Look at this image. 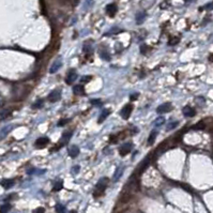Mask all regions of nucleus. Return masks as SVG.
I'll return each instance as SVG.
<instances>
[{
  "mask_svg": "<svg viewBox=\"0 0 213 213\" xmlns=\"http://www.w3.org/2000/svg\"><path fill=\"white\" fill-rule=\"evenodd\" d=\"M61 65H62V61L60 60V59H58V60H56L55 62L52 64V67H50V70H49V73L50 74H54V73H56V72L61 67Z\"/></svg>",
  "mask_w": 213,
  "mask_h": 213,
  "instance_id": "12",
  "label": "nucleus"
},
{
  "mask_svg": "<svg viewBox=\"0 0 213 213\" xmlns=\"http://www.w3.org/2000/svg\"><path fill=\"white\" fill-rule=\"evenodd\" d=\"M194 128H195V129H198V130H204V122H199V123H197V124H196Z\"/></svg>",
  "mask_w": 213,
  "mask_h": 213,
  "instance_id": "34",
  "label": "nucleus"
},
{
  "mask_svg": "<svg viewBox=\"0 0 213 213\" xmlns=\"http://www.w3.org/2000/svg\"><path fill=\"white\" fill-rule=\"evenodd\" d=\"M27 87L26 86H15L13 89V94H14V98L16 100H21V97L22 95V99H24L25 97L27 95Z\"/></svg>",
  "mask_w": 213,
  "mask_h": 213,
  "instance_id": "2",
  "label": "nucleus"
},
{
  "mask_svg": "<svg viewBox=\"0 0 213 213\" xmlns=\"http://www.w3.org/2000/svg\"><path fill=\"white\" fill-rule=\"evenodd\" d=\"M12 130V125H7V126H5L3 129L0 131V139H2V138H5L8 134L10 133V131Z\"/></svg>",
  "mask_w": 213,
  "mask_h": 213,
  "instance_id": "17",
  "label": "nucleus"
},
{
  "mask_svg": "<svg viewBox=\"0 0 213 213\" xmlns=\"http://www.w3.org/2000/svg\"><path fill=\"white\" fill-rule=\"evenodd\" d=\"M1 106H2V102H1V101H0V107H1Z\"/></svg>",
  "mask_w": 213,
  "mask_h": 213,
  "instance_id": "43",
  "label": "nucleus"
},
{
  "mask_svg": "<svg viewBox=\"0 0 213 213\" xmlns=\"http://www.w3.org/2000/svg\"><path fill=\"white\" fill-rule=\"evenodd\" d=\"M49 142V139L47 137H40L38 138L36 140V148H39V149H41V148H44L45 146H47Z\"/></svg>",
  "mask_w": 213,
  "mask_h": 213,
  "instance_id": "9",
  "label": "nucleus"
},
{
  "mask_svg": "<svg viewBox=\"0 0 213 213\" xmlns=\"http://www.w3.org/2000/svg\"><path fill=\"white\" fill-rule=\"evenodd\" d=\"M165 122V118L164 117H159L157 119L155 120V122H154V125H155V128H159V126H161V125H163Z\"/></svg>",
  "mask_w": 213,
  "mask_h": 213,
  "instance_id": "27",
  "label": "nucleus"
},
{
  "mask_svg": "<svg viewBox=\"0 0 213 213\" xmlns=\"http://www.w3.org/2000/svg\"><path fill=\"white\" fill-rule=\"evenodd\" d=\"M109 115H110V110L109 109H104L102 111V114L100 115V117H99V123H102L103 121L106 119Z\"/></svg>",
  "mask_w": 213,
  "mask_h": 213,
  "instance_id": "18",
  "label": "nucleus"
},
{
  "mask_svg": "<svg viewBox=\"0 0 213 213\" xmlns=\"http://www.w3.org/2000/svg\"><path fill=\"white\" fill-rule=\"evenodd\" d=\"M123 170H124V167H118V168L116 169L115 173H114V178H112V180H114L115 182L118 181L120 178H121V176H122Z\"/></svg>",
  "mask_w": 213,
  "mask_h": 213,
  "instance_id": "16",
  "label": "nucleus"
},
{
  "mask_svg": "<svg viewBox=\"0 0 213 213\" xmlns=\"http://www.w3.org/2000/svg\"><path fill=\"white\" fill-rule=\"evenodd\" d=\"M0 184L5 187V190H8V189H10V187H12L14 185V181L13 180H2Z\"/></svg>",
  "mask_w": 213,
  "mask_h": 213,
  "instance_id": "20",
  "label": "nucleus"
},
{
  "mask_svg": "<svg viewBox=\"0 0 213 213\" xmlns=\"http://www.w3.org/2000/svg\"><path fill=\"white\" fill-rule=\"evenodd\" d=\"M79 154V148L77 146H72L69 148V155L71 156L72 159H75L76 156Z\"/></svg>",
  "mask_w": 213,
  "mask_h": 213,
  "instance_id": "13",
  "label": "nucleus"
},
{
  "mask_svg": "<svg viewBox=\"0 0 213 213\" xmlns=\"http://www.w3.org/2000/svg\"><path fill=\"white\" fill-rule=\"evenodd\" d=\"M202 9H204V10H208V11H210V10H213V2H210V3H207V5H204V8H201L200 9V11Z\"/></svg>",
  "mask_w": 213,
  "mask_h": 213,
  "instance_id": "30",
  "label": "nucleus"
},
{
  "mask_svg": "<svg viewBox=\"0 0 213 213\" xmlns=\"http://www.w3.org/2000/svg\"><path fill=\"white\" fill-rule=\"evenodd\" d=\"M80 80H81L83 83H88V81L91 80V76H84Z\"/></svg>",
  "mask_w": 213,
  "mask_h": 213,
  "instance_id": "35",
  "label": "nucleus"
},
{
  "mask_svg": "<svg viewBox=\"0 0 213 213\" xmlns=\"http://www.w3.org/2000/svg\"><path fill=\"white\" fill-rule=\"evenodd\" d=\"M178 124H179L178 121H171V122H169V124L167 125V128H166V131L169 132V131H171V130H175L177 128Z\"/></svg>",
  "mask_w": 213,
  "mask_h": 213,
  "instance_id": "25",
  "label": "nucleus"
},
{
  "mask_svg": "<svg viewBox=\"0 0 213 213\" xmlns=\"http://www.w3.org/2000/svg\"><path fill=\"white\" fill-rule=\"evenodd\" d=\"M60 99H61V90L60 89H55L48 95V101L52 103L58 102Z\"/></svg>",
  "mask_w": 213,
  "mask_h": 213,
  "instance_id": "5",
  "label": "nucleus"
},
{
  "mask_svg": "<svg viewBox=\"0 0 213 213\" xmlns=\"http://www.w3.org/2000/svg\"><path fill=\"white\" fill-rule=\"evenodd\" d=\"M44 212H45L44 208H38L36 210L33 211V213H44Z\"/></svg>",
  "mask_w": 213,
  "mask_h": 213,
  "instance_id": "40",
  "label": "nucleus"
},
{
  "mask_svg": "<svg viewBox=\"0 0 213 213\" xmlns=\"http://www.w3.org/2000/svg\"><path fill=\"white\" fill-rule=\"evenodd\" d=\"M62 187H63V182L59 180V181H57L55 183V185H54V191H56V192L60 191Z\"/></svg>",
  "mask_w": 213,
  "mask_h": 213,
  "instance_id": "28",
  "label": "nucleus"
},
{
  "mask_svg": "<svg viewBox=\"0 0 213 213\" xmlns=\"http://www.w3.org/2000/svg\"><path fill=\"white\" fill-rule=\"evenodd\" d=\"M72 135H73V132H72V131H67V132H64V133H63L62 137H61V140H60L61 146H63V145H67V142L70 140V138L72 137Z\"/></svg>",
  "mask_w": 213,
  "mask_h": 213,
  "instance_id": "11",
  "label": "nucleus"
},
{
  "mask_svg": "<svg viewBox=\"0 0 213 213\" xmlns=\"http://www.w3.org/2000/svg\"><path fill=\"white\" fill-rule=\"evenodd\" d=\"M171 109H173V105L170 103H165L156 108V112L157 114H166V112H169Z\"/></svg>",
  "mask_w": 213,
  "mask_h": 213,
  "instance_id": "8",
  "label": "nucleus"
},
{
  "mask_svg": "<svg viewBox=\"0 0 213 213\" xmlns=\"http://www.w3.org/2000/svg\"><path fill=\"white\" fill-rule=\"evenodd\" d=\"M138 95H139V94H137V93L132 94V95H130V100H131V101H135V100L138 99Z\"/></svg>",
  "mask_w": 213,
  "mask_h": 213,
  "instance_id": "38",
  "label": "nucleus"
},
{
  "mask_svg": "<svg viewBox=\"0 0 213 213\" xmlns=\"http://www.w3.org/2000/svg\"><path fill=\"white\" fill-rule=\"evenodd\" d=\"M70 213H76V211H74V210H73V211H71Z\"/></svg>",
  "mask_w": 213,
  "mask_h": 213,
  "instance_id": "42",
  "label": "nucleus"
},
{
  "mask_svg": "<svg viewBox=\"0 0 213 213\" xmlns=\"http://www.w3.org/2000/svg\"><path fill=\"white\" fill-rule=\"evenodd\" d=\"M108 182H109V179L106 177L101 178L100 180L98 181L97 185H95V189H94V193L93 196L95 198H98L100 196H102L104 194V192L106 190L107 185H108Z\"/></svg>",
  "mask_w": 213,
  "mask_h": 213,
  "instance_id": "1",
  "label": "nucleus"
},
{
  "mask_svg": "<svg viewBox=\"0 0 213 213\" xmlns=\"http://www.w3.org/2000/svg\"><path fill=\"white\" fill-rule=\"evenodd\" d=\"M140 53H142V55H145V54L147 53V46H146V45H142V46H140Z\"/></svg>",
  "mask_w": 213,
  "mask_h": 213,
  "instance_id": "37",
  "label": "nucleus"
},
{
  "mask_svg": "<svg viewBox=\"0 0 213 213\" xmlns=\"http://www.w3.org/2000/svg\"><path fill=\"white\" fill-rule=\"evenodd\" d=\"M157 136V131H152L150 136L148 138V145H153V142H155V137Z\"/></svg>",
  "mask_w": 213,
  "mask_h": 213,
  "instance_id": "21",
  "label": "nucleus"
},
{
  "mask_svg": "<svg viewBox=\"0 0 213 213\" xmlns=\"http://www.w3.org/2000/svg\"><path fill=\"white\" fill-rule=\"evenodd\" d=\"M117 5H114V3H110V5H108L106 7V13L109 15V16H115V14L117 13Z\"/></svg>",
  "mask_w": 213,
  "mask_h": 213,
  "instance_id": "14",
  "label": "nucleus"
},
{
  "mask_svg": "<svg viewBox=\"0 0 213 213\" xmlns=\"http://www.w3.org/2000/svg\"><path fill=\"white\" fill-rule=\"evenodd\" d=\"M73 92L76 95H85V89L81 85H76L73 87Z\"/></svg>",
  "mask_w": 213,
  "mask_h": 213,
  "instance_id": "15",
  "label": "nucleus"
},
{
  "mask_svg": "<svg viewBox=\"0 0 213 213\" xmlns=\"http://www.w3.org/2000/svg\"><path fill=\"white\" fill-rule=\"evenodd\" d=\"M11 210V204H5L0 207V213H8Z\"/></svg>",
  "mask_w": 213,
  "mask_h": 213,
  "instance_id": "24",
  "label": "nucleus"
},
{
  "mask_svg": "<svg viewBox=\"0 0 213 213\" xmlns=\"http://www.w3.org/2000/svg\"><path fill=\"white\" fill-rule=\"evenodd\" d=\"M77 79V72L74 70V69H71L70 71L67 72V75L65 77V83L67 85H71L73 84L75 80Z\"/></svg>",
  "mask_w": 213,
  "mask_h": 213,
  "instance_id": "6",
  "label": "nucleus"
},
{
  "mask_svg": "<svg viewBox=\"0 0 213 213\" xmlns=\"http://www.w3.org/2000/svg\"><path fill=\"white\" fill-rule=\"evenodd\" d=\"M55 209H56V212L57 213L65 212V208H64V206H62V204H57V206L55 207Z\"/></svg>",
  "mask_w": 213,
  "mask_h": 213,
  "instance_id": "29",
  "label": "nucleus"
},
{
  "mask_svg": "<svg viewBox=\"0 0 213 213\" xmlns=\"http://www.w3.org/2000/svg\"><path fill=\"white\" fill-rule=\"evenodd\" d=\"M178 42H179V38H173V39H171V40L169 41V45H176L178 44Z\"/></svg>",
  "mask_w": 213,
  "mask_h": 213,
  "instance_id": "33",
  "label": "nucleus"
},
{
  "mask_svg": "<svg viewBox=\"0 0 213 213\" xmlns=\"http://www.w3.org/2000/svg\"><path fill=\"white\" fill-rule=\"evenodd\" d=\"M182 112H183V115L185 116V117H187V118H191V117H194V116L196 115L195 109H194L193 107H191V106H185V107H183V110H182Z\"/></svg>",
  "mask_w": 213,
  "mask_h": 213,
  "instance_id": "10",
  "label": "nucleus"
},
{
  "mask_svg": "<svg viewBox=\"0 0 213 213\" xmlns=\"http://www.w3.org/2000/svg\"><path fill=\"white\" fill-rule=\"evenodd\" d=\"M133 149V144H131V142H128V144H124L123 146L120 147L119 149V153L121 156H124L126 155L128 153H130L131 152V150Z\"/></svg>",
  "mask_w": 213,
  "mask_h": 213,
  "instance_id": "7",
  "label": "nucleus"
},
{
  "mask_svg": "<svg viewBox=\"0 0 213 213\" xmlns=\"http://www.w3.org/2000/svg\"><path fill=\"white\" fill-rule=\"evenodd\" d=\"M132 110H133V105H132V104H126V105L121 109L120 115H121V117H122L123 119H129Z\"/></svg>",
  "mask_w": 213,
  "mask_h": 213,
  "instance_id": "4",
  "label": "nucleus"
},
{
  "mask_svg": "<svg viewBox=\"0 0 213 213\" xmlns=\"http://www.w3.org/2000/svg\"><path fill=\"white\" fill-rule=\"evenodd\" d=\"M149 163H150V157H146V159H145V160L142 161V163L139 164V166H138L137 169L134 171V173H135L137 177L139 176V175H142V173L145 171V169L149 166Z\"/></svg>",
  "mask_w": 213,
  "mask_h": 213,
  "instance_id": "3",
  "label": "nucleus"
},
{
  "mask_svg": "<svg viewBox=\"0 0 213 213\" xmlns=\"http://www.w3.org/2000/svg\"><path fill=\"white\" fill-rule=\"evenodd\" d=\"M69 121H70L69 119H61L59 122H58V126H63L64 124H67Z\"/></svg>",
  "mask_w": 213,
  "mask_h": 213,
  "instance_id": "32",
  "label": "nucleus"
},
{
  "mask_svg": "<svg viewBox=\"0 0 213 213\" xmlns=\"http://www.w3.org/2000/svg\"><path fill=\"white\" fill-rule=\"evenodd\" d=\"M92 3H93V0H86V2H85V9H89L92 5Z\"/></svg>",
  "mask_w": 213,
  "mask_h": 213,
  "instance_id": "31",
  "label": "nucleus"
},
{
  "mask_svg": "<svg viewBox=\"0 0 213 213\" xmlns=\"http://www.w3.org/2000/svg\"><path fill=\"white\" fill-rule=\"evenodd\" d=\"M145 18H146V13L145 12H138L137 15H136V22L138 25H142V22H145Z\"/></svg>",
  "mask_w": 213,
  "mask_h": 213,
  "instance_id": "19",
  "label": "nucleus"
},
{
  "mask_svg": "<svg viewBox=\"0 0 213 213\" xmlns=\"http://www.w3.org/2000/svg\"><path fill=\"white\" fill-rule=\"evenodd\" d=\"M91 103H92L93 105H97V106H101V104H102V102H101L100 100H92Z\"/></svg>",
  "mask_w": 213,
  "mask_h": 213,
  "instance_id": "36",
  "label": "nucleus"
},
{
  "mask_svg": "<svg viewBox=\"0 0 213 213\" xmlns=\"http://www.w3.org/2000/svg\"><path fill=\"white\" fill-rule=\"evenodd\" d=\"M43 104H44V100H42V99H40V100H38L36 102L33 103V105H32V108H34V109L41 108V107L43 106Z\"/></svg>",
  "mask_w": 213,
  "mask_h": 213,
  "instance_id": "26",
  "label": "nucleus"
},
{
  "mask_svg": "<svg viewBox=\"0 0 213 213\" xmlns=\"http://www.w3.org/2000/svg\"><path fill=\"white\" fill-rule=\"evenodd\" d=\"M78 171H79V166H74V167H73V169H72V173H74V175H76Z\"/></svg>",
  "mask_w": 213,
  "mask_h": 213,
  "instance_id": "39",
  "label": "nucleus"
},
{
  "mask_svg": "<svg viewBox=\"0 0 213 213\" xmlns=\"http://www.w3.org/2000/svg\"><path fill=\"white\" fill-rule=\"evenodd\" d=\"M100 56H101V58L104 59V60L110 61V55H109V53H108L107 50H102V52L100 53Z\"/></svg>",
  "mask_w": 213,
  "mask_h": 213,
  "instance_id": "23",
  "label": "nucleus"
},
{
  "mask_svg": "<svg viewBox=\"0 0 213 213\" xmlns=\"http://www.w3.org/2000/svg\"><path fill=\"white\" fill-rule=\"evenodd\" d=\"M10 115H11V110L10 109H2V110H0V120L7 119Z\"/></svg>",
  "mask_w": 213,
  "mask_h": 213,
  "instance_id": "22",
  "label": "nucleus"
},
{
  "mask_svg": "<svg viewBox=\"0 0 213 213\" xmlns=\"http://www.w3.org/2000/svg\"><path fill=\"white\" fill-rule=\"evenodd\" d=\"M185 2H192V1H194V0H184Z\"/></svg>",
  "mask_w": 213,
  "mask_h": 213,
  "instance_id": "41",
  "label": "nucleus"
}]
</instances>
